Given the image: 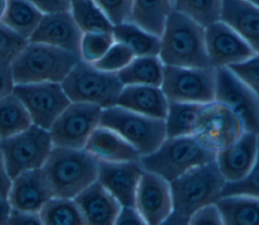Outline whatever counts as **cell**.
<instances>
[{"label":"cell","instance_id":"3957f363","mask_svg":"<svg viewBox=\"0 0 259 225\" xmlns=\"http://www.w3.org/2000/svg\"><path fill=\"white\" fill-rule=\"evenodd\" d=\"M41 169L53 197L74 199L97 180L98 159L85 148L54 146Z\"/></svg>","mask_w":259,"mask_h":225},{"label":"cell","instance_id":"4dcf8cb0","mask_svg":"<svg viewBox=\"0 0 259 225\" xmlns=\"http://www.w3.org/2000/svg\"><path fill=\"white\" fill-rule=\"evenodd\" d=\"M38 214L42 225H85L76 201L70 198L52 197Z\"/></svg>","mask_w":259,"mask_h":225},{"label":"cell","instance_id":"bcb514c9","mask_svg":"<svg viewBox=\"0 0 259 225\" xmlns=\"http://www.w3.org/2000/svg\"><path fill=\"white\" fill-rule=\"evenodd\" d=\"M11 207L7 198L0 197V225L7 224Z\"/></svg>","mask_w":259,"mask_h":225},{"label":"cell","instance_id":"7bdbcfd3","mask_svg":"<svg viewBox=\"0 0 259 225\" xmlns=\"http://www.w3.org/2000/svg\"><path fill=\"white\" fill-rule=\"evenodd\" d=\"M44 14L70 10V0H27Z\"/></svg>","mask_w":259,"mask_h":225},{"label":"cell","instance_id":"5b68a950","mask_svg":"<svg viewBox=\"0 0 259 225\" xmlns=\"http://www.w3.org/2000/svg\"><path fill=\"white\" fill-rule=\"evenodd\" d=\"M215 160V152L201 145L193 135L167 137L154 152L141 156L144 170L154 172L169 182L189 169Z\"/></svg>","mask_w":259,"mask_h":225},{"label":"cell","instance_id":"cb8c5ba5","mask_svg":"<svg viewBox=\"0 0 259 225\" xmlns=\"http://www.w3.org/2000/svg\"><path fill=\"white\" fill-rule=\"evenodd\" d=\"M164 67L159 56H136L126 67L117 72V76L123 86H161Z\"/></svg>","mask_w":259,"mask_h":225},{"label":"cell","instance_id":"f1b7e54d","mask_svg":"<svg viewBox=\"0 0 259 225\" xmlns=\"http://www.w3.org/2000/svg\"><path fill=\"white\" fill-rule=\"evenodd\" d=\"M31 125L26 107L13 92L0 99V140L14 136Z\"/></svg>","mask_w":259,"mask_h":225},{"label":"cell","instance_id":"6da1fadb","mask_svg":"<svg viewBox=\"0 0 259 225\" xmlns=\"http://www.w3.org/2000/svg\"><path fill=\"white\" fill-rule=\"evenodd\" d=\"M225 183L215 160L193 167L170 181L173 210L164 224H188L197 209L221 198Z\"/></svg>","mask_w":259,"mask_h":225},{"label":"cell","instance_id":"30bf717a","mask_svg":"<svg viewBox=\"0 0 259 225\" xmlns=\"http://www.w3.org/2000/svg\"><path fill=\"white\" fill-rule=\"evenodd\" d=\"M244 132L238 116L217 100L203 103L193 130V136L205 148L218 152L234 143Z\"/></svg>","mask_w":259,"mask_h":225},{"label":"cell","instance_id":"d6986e66","mask_svg":"<svg viewBox=\"0 0 259 225\" xmlns=\"http://www.w3.org/2000/svg\"><path fill=\"white\" fill-rule=\"evenodd\" d=\"M47 178L41 168L24 171L11 179L7 200L12 209L39 213L52 198Z\"/></svg>","mask_w":259,"mask_h":225},{"label":"cell","instance_id":"5bb4252c","mask_svg":"<svg viewBox=\"0 0 259 225\" xmlns=\"http://www.w3.org/2000/svg\"><path fill=\"white\" fill-rule=\"evenodd\" d=\"M135 207L146 225L164 224L173 210L170 182L154 172L144 170L138 184Z\"/></svg>","mask_w":259,"mask_h":225},{"label":"cell","instance_id":"484cf974","mask_svg":"<svg viewBox=\"0 0 259 225\" xmlns=\"http://www.w3.org/2000/svg\"><path fill=\"white\" fill-rule=\"evenodd\" d=\"M172 10L173 0H133L130 21L160 36Z\"/></svg>","mask_w":259,"mask_h":225},{"label":"cell","instance_id":"ee69618b","mask_svg":"<svg viewBox=\"0 0 259 225\" xmlns=\"http://www.w3.org/2000/svg\"><path fill=\"white\" fill-rule=\"evenodd\" d=\"M14 85L10 65L0 64V99L10 94L13 91Z\"/></svg>","mask_w":259,"mask_h":225},{"label":"cell","instance_id":"7dc6e473","mask_svg":"<svg viewBox=\"0 0 259 225\" xmlns=\"http://www.w3.org/2000/svg\"><path fill=\"white\" fill-rule=\"evenodd\" d=\"M7 6V0H0V21L2 20Z\"/></svg>","mask_w":259,"mask_h":225},{"label":"cell","instance_id":"7c38bea8","mask_svg":"<svg viewBox=\"0 0 259 225\" xmlns=\"http://www.w3.org/2000/svg\"><path fill=\"white\" fill-rule=\"evenodd\" d=\"M12 92L26 107L32 124L46 130L71 103L60 82L15 84Z\"/></svg>","mask_w":259,"mask_h":225},{"label":"cell","instance_id":"e575fe53","mask_svg":"<svg viewBox=\"0 0 259 225\" xmlns=\"http://www.w3.org/2000/svg\"><path fill=\"white\" fill-rule=\"evenodd\" d=\"M135 57L136 55L127 46L115 41L107 52L93 65L102 71L117 73L126 67Z\"/></svg>","mask_w":259,"mask_h":225},{"label":"cell","instance_id":"ab89813d","mask_svg":"<svg viewBox=\"0 0 259 225\" xmlns=\"http://www.w3.org/2000/svg\"><path fill=\"white\" fill-rule=\"evenodd\" d=\"M188 225H224L222 213L215 203L197 209L189 218Z\"/></svg>","mask_w":259,"mask_h":225},{"label":"cell","instance_id":"1f68e13d","mask_svg":"<svg viewBox=\"0 0 259 225\" xmlns=\"http://www.w3.org/2000/svg\"><path fill=\"white\" fill-rule=\"evenodd\" d=\"M70 11L82 32L111 31L113 24L93 0H72Z\"/></svg>","mask_w":259,"mask_h":225},{"label":"cell","instance_id":"8d00e7d4","mask_svg":"<svg viewBox=\"0 0 259 225\" xmlns=\"http://www.w3.org/2000/svg\"><path fill=\"white\" fill-rule=\"evenodd\" d=\"M233 195L259 198V147L256 161L248 174L238 181H226L221 197Z\"/></svg>","mask_w":259,"mask_h":225},{"label":"cell","instance_id":"ffe728a7","mask_svg":"<svg viewBox=\"0 0 259 225\" xmlns=\"http://www.w3.org/2000/svg\"><path fill=\"white\" fill-rule=\"evenodd\" d=\"M74 200L85 225H113L121 208L119 202L98 180L83 190Z\"/></svg>","mask_w":259,"mask_h":225},{"label":"cell","instance_id":"f546056e","mask_svg":"<svg viewBox=\"0 0 259 225\" xmlns=\"http://www.w3.org/2000/svg\"><path fill=\"white\" fill-rule=\"evenodd\" d=\"M202 104L169 101L167 116L165 118L167 137L192 135Z\"/></svg>","mask_w":259,"mask_h":225},{"label":"cell","instance_id":"ac0fdd59","mask_svg":"<svg viewBox=\"0 0 259 225\" xmlns=\"http://www.w3.org/2000/svg\"><path fill=\"white\" fill-rule=\"evenodd\" d=\"M259 147V136L244 131L230 146L215 153L217 165L226 181L244 178L253 167Z\"/></svg>","mask_w":259,"mask_h":225},{"label":"cell","instance_id":"f35d334b","mask_svg":"<svg viewBox=\"0 0 259 225\" xmlns=\"http://www.w3.org/2000/svg\"><path fill=\"white\" fill-rule=\"evenodd\" d=\"M113 25L130 21L133 0H93Z\"/></svg>","mask_w":259,"mask_h":225},{"label":"cell","instance_id":"ba28073f","mask_svg":"<svg viewBox=\"0 0 259 225\" xmlns=\"http://www.w3.org/2000/svg\"><path fill=\"white\" fill-rule=\"evenodd\" d=\"M53 147L50 131L36 125L0 140V149L11 179L24 171L41 168Z\"/></svg>","mask_w":259,"mask_h":225},{"label":"cell","instance_id":"f6af8a7d","mask_svg":"<svg viewBox=\"0 0 259 225\" xmlns=\"http://www.w3.org/2000/svg\"><path fill=\"white\" fill-rule=\"evenodd\" d=\"M10 185H11V177L7 172L3 154L0 149V197L7 198Z\"/></svg>","mask_w":259,"mask_h":225},{"label":"cell","instance_id":"8992f818","mask_svg":"<svg viewBox=\"0 0 259 225\" xmlns=\"http://www.w3.org/2000/svg\"><path fill=\"white\" fill-rule=\"evenodd\" d=\"M62 86L71 102L91 103L102 109L116 105L123 88L117 73L102 71L83 60L72 68Z\"/></svg>","mask_w":259,"mask_h":225},{"label":"cell","instance_id":"d4e9b609","mask_svg":"<svg viewBox=\"0 0 259 225\" xmlns=\"http://www.w3.org/2000/svg\"><path fill=\"white\" fill-rule=\"evenodd\" d=\"M215 204L222 213L224 225H259V198L225 196Z\"/></svg>","mask_w":259,"mask_h":225},{"label":"cell","instance_id":"e0dca14e","mask_svg":"<svg viewBox=\"0 0 259 225\" xmlns=\"http://www.w3.org/2000/svg\"><path fill=\"white\" fill-rule=\"evenodd\" d=\"M82 31L70 10L44 14L29 42L60 48L80 56Z\"/></svg>","mask_w":259,"mask_h":225},{"label":"cell","instance_id":"603a6c76","mask_svg":"<svg viewBox=\"0 0 259 225\" xmlns=\"http://www.w3.org/2000/svg\"><path fill=\"white\" fill-rule=\"evenodd\" d=\"M85 149L98 160L109 162L139 160L140 153L118 133L104 127H97L89 137Z\"/></svg>","mask_w":259,"mask_h":225},{"label":"cell","instance_id":"4fadbf2b","mask_svg":"<svg viewBox=\"0 0 259 225\" xmlns=\"http://www.w3.org/2000/svg\"><path fill=\"white\" fill-rule=\"evenodd\" d=\"M102 108L91 103L71 102L51 127L54 146L83 149L93 133L100 126Z\"/></svg>","mask_w":259,"mask_h":225},{"label":"cell","instance_id":"44dd1931","mask_svg":"<svg viewBox=\"0 0 259 225\" xmlns=\"http://www.w3.org/2000/svg\"><path fill=\"white\" fill-rule=\"evenodd\" d=\"M169 100L161 86L126 85L120 91L116 105L152 118L165 120Z\"/></svg>","mask_w":259,"mask_h":225},{"label":"cell","instance_id":"60d3db41","mask_svg":"<svg viewBox=\"0 0 259 225\" xmlns=\"http://www.w3.org/2000/svg\"><path fill=\"white\" fill-rule=\"evenodd\" d=\"M114 225H146V222L136 207L121 206Z\"/></svg>","mask_w":259,"mask_h":225},{"label":"cell","instance_id":"b9f144b4","mask_svg":"<svg viewBox=\"0 0 259 225\" xmlns=\"http://www.w3.org/2000/svg\"><path fill=\"white\" fill-rule=\"evenodd\" d=\"M7 224L10 225H42L39 214L20 211L16 209L10 210V214L8 217Z\"/></svg>","mask_w":259,"mask_h":225},{"label":"cell","instance_id":"74e56055","mask_svg":"<svg viewBox=\"0 0 259 225\" xmlns=\"http://www.w3.org/2000/svg\"><path fill=\"white\" fill-rule=\"evenodd\" d=\"M229 68L259 95V53H255Z\"/></svg>","mask_w":259,"mask_h":225},{"label":"cell","instance_id":"681fc988","mask_svg":"<svg viewBox=\"0 0 259 225\" xmlns=\"http://www.w3.org/2000/svg\"><path fill=\"white\" fill-rule=\"evenodd\" d=\"M70 1H72V0H70Z\"/></svg>","mask_w":259,"mask_h":225},{"label":"cell","instance_id":"9a60e30c","mask_svg":"<svg viewBox=\"0 0 259 225\" xmlns=\"http://www.w3.org/2000/svg\"><path fill=\"white\" fill-rule=\"evenodd\" d=\"M205 47L212 67H229L255 52L248 43L223 20L205 27Z\"/></svg>","mask_w":259,"mask_h":225},{"label":"cell","instance_id":"8fae6325","mask_svg":"<svg viewBox=\"0 0 259 225\" xmlns=\"http://www.w3.org/2000/svg\"><path fill=\"white\" fill-rule=\"evenodd\" d=\"M231 108L244 131L259 136V95L229 67L215 68V99Z\"/></svg>","mask_w":259,"mask_h":225},{"label":"cell","instance_id":"7402d4cb","mask_svg":"<svg viewBox=\"0 0 259 225\" xmlns=\"http://www.w3.org/2000/svg\"><path fill=\"white\" fill-rule=\"evenodd\" d=\"M221 20L259 53V6L246 0H223Z\"/></svg>","mask_w":259,"mask_h":225},{"label":"cell","instance_id":"d590c367","mask_svg":"<svg viewBox=\"0 0 259 225\" xmlns=\"http://www.w3.org/2000/svg\"><path fill=\"white\" fill-rule=\"evenodd\" d=\"M28 40L22 38L0 21V64L11 65Z\"/></svg>","mask_w":259,"mask_h":225},{"label":"cell","instance_id":"7a4b0ae2","mask_svg":"<svg viewBox=\"0 0 259 225\" xmlns=\"http://www.w3.org/2000/svg\"><path fill=\"white\" fill-rule=\"evenodd\" d=\"M159 57L169 66L212 67L205 47V27L172 10L160 35Z\"/></svg>","mask_w":259,"mask_h":225},{"label":"cell","instance_id":"9c48e42d","mask_svg":"<svg viewBox=\"0 0 259 225\" xmlns=\"http://www.w3.org/2000/svg\"><path fill=\"white\" fill-rule=\"evenodd\" d=\"M161 88L169 101L211 102L215 99V68L165 65Z\"/></svg>","mask_w":259,"mask_h":225},{"label":"cell","instance_id":"c3c4849f","mask_svg":"<svg viewBox=\"0 0 259 225\" xmlns=\"http://www.w3.org/2000/svg\"><path fill=\"white\" fill-rule=\"evenodd\" d=\"M246 1L251 2V3H254V4H256V5L259 6V0H246Z\"/></svg>","mask_w":259,"mask_h":225},{"label":"cell","instance_id":"836d02e7","mask_svg":"<svg viewBox=\"0 0 259 225\" xmlns=\"http://www.w3.org/2000/svg\"><path fill=\"white\" fill-rule=\"evenodd\" d=\"M114 42L112 30L83 32L80 42L81 60L94 64L107 52Z\"/></svg>","mask_w":259,"mask_h":225},{"label":"cell","instance_id":"4316f807","mask_svg":"<svg viewBox=\"0 0 259 225\" xmlns=\"http://www.w3.org/2000/svg\"><path fill=\"white\" fill-rule=\"evenodd\" d=\"M112 33L115 41L127 46L136 56H159L160 36L132 21L113 25Z\"/></svg>","mask_w":259,"mask_h":225},{"label":"cell","instance_id":"277c9868","mask_svg":"<svg viewBox=\"0 0 259 225\" xmlns=\"http://www.w3.org/2000/svg\"><path fill=\"white\" fill-rule=\"evenodd\" d=\"M80 60V56L72 52L28 41L10 67L15 84L62 83Z\"/></svg>","mask_w":259,"mask_h":225},{"label":"cell","instance_id":"2e32d148","mask_svg":"<svg viewBox=\"0 0 259 225\" xmlns=\"http://www.w3.org/2000/svg\"><path fill=\"white\" fill-rule=\"evenodd\" d=\"M143 171L139 160L120 162L98 160L97 180L121 206L135 207L136 193Z\"/></svg>","mask_w":259,"mask_h":225},{"label":"cell","instance_id":"52a82bcc","mask_svg":"<svg viewBox=\"0 0 259 225\" xmlns=\"http://www.w3.org/2000/svg\"><path fill=\"white\" fill-rule=\"evenodd\" d=\"M100 126L118 133L141 156L154 152L167 138L165 120L141 115L119 105L102 109Z\"/></svg>","mask_w":259,"mask_h":225},{"label":"cell","instance_id":"83f0119b","mask_svg":"<svg viewBox=\"0 0 259 225\" xmlns=\"http://www.w3.org/2000/svg\"><path fill=\"white\" fill-rule=\"evenodd\" d=\"M44 13L27 0H7L2 22L22 38L29 40Z\"/></svg>","mask_w":259,"mask_h":225},{"label":"cell","instance_id":"d6a6232c","mask_svg":"<svg viewBox=\"0 0 259 225\" xmlns=\"http://www.w3.org/2000/svg\"><path fill=\"white\" fill-rule=\"evenodd\" d=\"M223 0H173V10H176L203 27L221 20Z\"/></svg>","mask_w":259,"mask_h":225}]
</instances>
